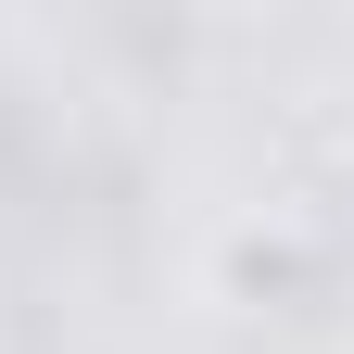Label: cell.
<instances>
[{"label":"cell","mask_w":354,"mask_h":354,"mask_svg":"<svg viewBox=\"0 0 354 354\" xmlns=\"http://www.w3.org/2000/svg\"><path fill=\"white\" fill-rule=\"evenodd\" d=\"M342 291H354V228L317 215V203H241L203 241V304L215 317L317 329V317H342Z\"/></svg>","instance_id":"6da1fadb"}]
</instances>
